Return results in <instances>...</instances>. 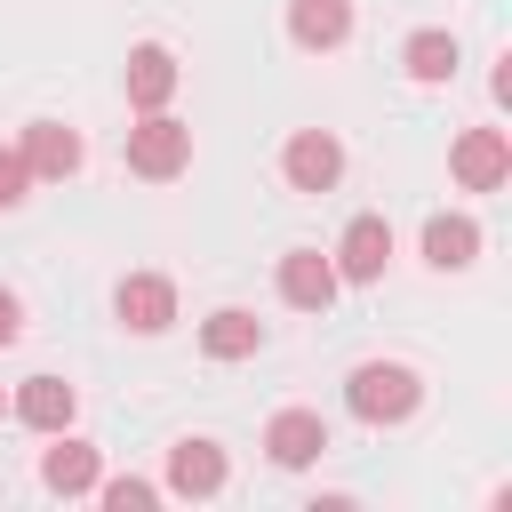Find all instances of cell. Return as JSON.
Instances as JSON below:
<instances>
[{"label":"cell","instance_id":"obj_1","mask_svg":"<svg viewBox=\"0 0 512 512\" xmlns=\"http://www.w3.org/2000/svg\"><path fill=\"white\" fill-rule=\"evenodd\" d=\"M344 400H352L360 424H400V416H416L424 376H416L408 360H360V368L344 376Z\"/></svg>","mask_w":512,"mask_h":512},{"label":"cell","instance_id":"obj_2","mask_svg":"<svg viewBox=\"0 0 512 512\" xmlns=\"http://www.w3.org/2000/svg\"><path fill=\"white\" fill-rule=\"evenodd\" d=\"M128 168H136V176H152V184L184 176V168H192V128H184V120H168V112H144V120L128 128Z\"/></svg>","mask_w":512,"mask_h":512},{"label":"cell","instance_id":"obj_3","mask_svg":"<svg viewBox=\"0 0 512 512\" xmlns=\"http://www.w3.org/2000/svg\"><path fill=\"white\" fill-rule=\"evenodd\" d=\"M280 176H288L296 192H336V176H344V144H336L328 128H296L288 152H280Z\"/></svg>","mask_w":512,"mask_h":512},{"label":"cell","instance_id":"obj_4","mask_svg":"<svg viewBox=\"0 0 512 512\" xmlns=\"http://www.w3.org/2000/svg\"><path fill=\"white\" fill-rule=\"evenodd\" d=\"M448 168H456L464 192H496V184L512 176V136H504V128H464L456 152H448Z\"/></svg>","mask_w":512,"mask_h":512},{"label":"cell","instance_id":"obj_5","mask_svg":"<svg viewBox=\"0 0 512 512\" xmlns=\"http://www.w3.org/2000/svg\"><path fill=\"white\" fill-rule=\"evenodd\" d=\"M16 152H24V168H32V184H40V176H48V184H64V176H72V168L88 160V144H80V128H64V120H32Z\"/></svg>","mask_w":512,"mask_h":512},{"label":"cell","instance_id":"obj_6","mask_svg":"<svg viewBox=\"0 0 512 512\" xmlns=\"http://www.w3.org/2000/svg\"><path fill=\"white\" fill-rule=\"evenodd\" d=\"M328 264H336V280H384V264H392V224H384V216H352Z\"/></svg>","mask_w":512,"mask_h":512},{"label":"cell","instance_id":"obj_7","mask_svg":"<svg viewBox=\"0 0 512 512\" xmlns=\"http://www.w3.org/2000/svg\"><path fill=\"white\" fill-rule=\"evenodd\" d=\"M112 312H120V328H136V336H160V328L176 320V288H168L160 272H128V280L112 288Z\"/></svg>","mask_w":512,"mask_h":512},{"label":"cell","instance_id":"obj_8","mask_svg":"<svg viewBox=\"0 0 512 512\" xmlns=\"http://www.w3.org/2000/svg\"><path fill=\"white\" fill-rule=\"evenodd\" d=\"M320 448H328V424H320V408H280V416L264 424V456H272L280 472H304Z\"/></svg>","mask_w":512,"mask_h":512},{"label":"cell","instance_id":"obj_9","mask_svg":"<svg viewBox=\"0 0 512 512\" xmlns=\"http://www.w3.org/2000/svg\"><path fill=\"white\" fill-rule=\"evenodd\" d=\"M336 288H344V280H336V264H328L320 248H288V256H280V296H288L296 312H328Z\"/></svg>","mask_w":512,"mask_h":512},{"label":"cell","instance_id":"obj_10","mask_svg":"<svg viewBox=\"0 0 512 512\" xmlns=\"http://www.w3.org/2000/svg\"><path fill=\"white\" fill-rule=\"evenodd\" d=\"M288 40L312 48V56L344 48L352 40V0H288Z\"/></svg>","mask_w":512,"mask_h":512},{"label":"cell","instance_id":"obj_11","mask_svg":"<svg viewBox=\"0 0 512 512\" xmlns=\"http://www.w3.org/2000/svg\"><path fill=\"white\" fill-rule=\"evenodd\" d=\"M224 488V448L216 440H176L168 448V496H216Z\"/></svg>","mask_w":512,"mask_h":512},{"label":"cell","instance_id":"obj_12","mask_svg":"<svg viewBox=\"0 0 512 512\" xmlns=\"http://www.w3.org/2000/svg\"><path fill=\"white\" fill-rule=\"evenodd\" d=\"M200 352L208 360H248V352H264V320L240 312V304H224V312L200 320Z\"/></svg>","mask_w":512,"mask_h":512},{"label":"cell","instance_id":"obj_13","mask_svg":"<svg viewBox=\"0 0 512 512\" xmlns=\"http://www.w3.org/2000/svg\"><path fill=\"white\" fill-rule=\"evenodd\" d=\"M168 96H176V56H168L160 40H144V48L128 56V104H136V112H160Z\"/></svg>","mask_w":512,"mask_h":512},{"label":"cell","instance_id":"obj_14","mask_svg":"<svg viewBox=\"0 0 512 512\" xmlns=\"http://www.w3.org/2000/svg\"><path fill=\"white\" fill-rule=\"evenodd\" d=\"M72 408H80V392H72L64 376H24V392H16V416H24L32 432H64Z\"/></svg>","mask_w":512,"mask_h":512},{"label":"cell","instance_id":"obj_15","mask_svg":"<svg viewBox=\"0 0 512 512\" xmlns=\"http://www.w3.org/2000/svg\"><path fill=\"white\" fill-rule=\"evenodd\" d=\"M40 488H56V496H88V488H96V448L72 440V432H56V448L40 456Z\"/></svg>","mask_w":512,"mask_h":512},{"label":"cell","instance_id":"obj_16","mask_svg":"<svg viewBox=\"0 0 512 512\" xmlns=\"http://www.w3.org/2000/svg\"><path fill=\"white\" fill-rule=\"evenodd\" d=\"M472 256H480V224L472 216H432L424 224V264L432 272H464Z\"/></svg>","mask_w":512,"mask_h":512},{"label":"cell","instance_id":"obj_17","mask_svg":"<svg viewBox=\"0 0 512 512\" xmlns=\"http://www.w3.org/2000/svg\"><path fill=\"white\" fill-rule=\"evenodd\" d=\"M400 64H408L416 88H440V80H456V40H448V32H408Z\"/></svg>","mask_w":512,"mask_h":512},{"label":"cell","instance_id":"obj_18","mask_svg":"<svg viewBox=\"0 0 512 512\" xmlns=\"http://www.w3.org/2000/svg\"><path fill=\"white\" fill-rule=\"evenodd\" d=\"M24 200H32V168H24V152H0V216L24 208Z\"/></svg>","mask_w":512,"mask_h":512},{"label":"cell","instance_id":"obj_19","mask_svg":"<svg viewBox=\"0 0 512 512\" xmlns=\"http://www.w3.org/2000/svg\"><path fill=\"white\" fill-rule=\"evenodd\" d=\"M104 504L112 512H144V504H160V488L152 480H104Z\"/></svg>","mask_w":512,"mask_h":512},{"label":"cell","instance_id":"obj_20","mask_svg":"<svg viewBox=\"0 0 512 512\" xmlns=\"http://www.w3.org/2000/svg\"><path fill=\"white\" fill-rule=\"evenodd\" d=\"M16 336H24V304L0 288V344H16Z\"/></svg>","mask_w":512,"mask_h":512},{"label":"cell","instance_id":"obj_21","mask_svg":"<svg viewBox=\"0 0 512 512\" xmlns=\"http://www.w3.org/2000/svg\"><path fill=\"white\" fill-rule=\"evenodd\" d=\"M0 416H8V400H0Z\"/></svg>","mask_w":512,"mask_h":512}]
</instances>
